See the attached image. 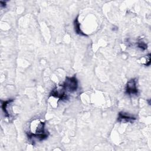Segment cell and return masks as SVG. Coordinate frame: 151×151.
Segmentation results:
<instances>
[{"label":"cell","instance_id":"obj_1","mask_svg":"<svg viewBox=\"0 0 151 151\" xmlns=\"http://www.w3.org/2000/svg\"><path fill=\"white\" fill-rule=\"evenodd\" d=\"M45 122L35 120L31 123L32 131L34 130V132H31L27 133V136L29 139H36L38 140H43L46 139L48 136V133H46L44 130Z\"/></svg>","mask_w":151,"mask_h":151},{"label":"cell","instance_id":"obj_2","mask_svg":"<svg viewBox=\"0 0 151 151\" xmlns=\"http://www.w3.org/2000/svg\"><path fill=\"white\" fill-rule=\"evenodd\" d=\"M61 88L66 91L74 92L78 88V81L76 76L67 77L63 83L60 85Z\"/></svg>","mask_w":151,"mask_h":151},{"label":"cell","instance_id":"obj_3","mask_svg":"<svg viewBox=\"0 0 151 151\" xmlns=\"http://www.w3.org/2000/svg\"><path fill=\"white\" fill-rule=\"evenodd\" d=\"M125 93L129 96L138 95L139 91L137 88V80L136 78H132L127 83L125 88Z\"/></svg>","mask_w":151,"mask_h":151},{"label":"cell","instance_id":"obj_4","mask_svg":"<svg viewBox=\"0 0 151 151\" xmlns=\"http://www.w3.org/2000/svg\"><path fill=\"white\" fill-rule=\"evenodd\" d=\"M135 120H136V117L130 116L127 113H124L122 111L119 113L118 117H117V120L120 122H124V123L133 122Z\"/></svg>","mask_w":151,"mask_h":151},{"label":"cell","instance_id":"obj_5","mask_svg":"<svg viewBox=\"0 0 151 151\" xmlns=\"http://www.w3.org/2000/svg\"><path fill=\"white\" fill-rule=\"evenodd\" d=\"M78 16H77L74 21V31L75 32H76V34L80 35H82V36H86L87 37V35L84 34L80 29V24L78 21Z\"/></svg>","mask_w":151,"mask_h":151},{"label":"cell","instance_id":"obj_6","mask_svg":"<svg viewBox=\"0 0 151 151\" xmlns=\"http://www.w3.org/2000/svg\"><path fill=\"white\" fill-rule=\"evenodd\" d=\"M12 101H14V99H9L6 101H1V103H2V110L5 113V116L6 117H8V118H10L11 116L9 114V113H8V111H7V106L10 104L11 103H12Z\"/></svg>","mask_w":151,"mask_h":151},{"label":"cell","instance_id":"obj_7","mask_svg":"<svg viewBox=\"0 0 151 151\" xmlns=\"http://www.w3.org/2000/svg\"><path fill=\"white\" fill-rule=\"evenodd\" d=\"M137 46L138 47V48H139L143 50H145L147 48V44L142 41H138L137 42Z\"/></svg>","mask_w":151,"mask_h":151},{"label":"cell","instance_id":"obj_8","mask_svg":"<svg viewBox=\"0 0 151 151\" xmlns=\"http://www.w3.org/2000/svg\"><path fill=\"white\" fill-rule=\"evenodd\" d=\"M0 3L1 4V6L2 7H5L6 6V2H5V1H1Z\"/></svg>","mask_w":151,"mask_h":151}]
</instances>
